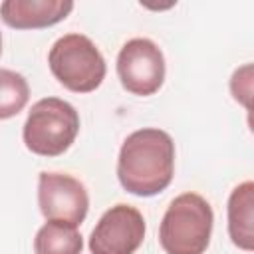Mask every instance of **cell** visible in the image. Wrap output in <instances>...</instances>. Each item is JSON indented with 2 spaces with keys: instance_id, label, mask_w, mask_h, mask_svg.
<instances>
[{
  "instance_id": "obj_10",
  "label": "cell",
  "mask_w": 254,
  "mask_h": 254,
  "mask_svg": "<svg viewBox=\"0 0 254 254\" xmlns=\"http://www.w3.org/2000/svg\"><path fill=\"white\" fill-rule=\"evenodd\" d=\"M83 238L75 226L48 220L34 238V254H81Z\"/></svg>"
},
{
  "instance_id": "obj_1",
  "label": "cell",
  "mask_w": 254,
  "mask_h": 254,
  "mask_svg": "<svg viewBox=\"0 0 254 254\" xmlns=\"http://www.w3.org/2000/svg\"><path fill=\"white\" fill-rule=\"evenodd\" d=\"M175 175V143L157 127L127 135L117 157V179L135 196H155L165 190Z\"/></svg>"
},
{
  "instance_id": "obj_8",
  "label": "cell",
  "mask_w": 254,
  "mask_h": 254,
  "mask_svg": "<svg viewBox=\"0 0 254 254\" xmlns=\"http://www.w3.org/2000/svg\"><path fill=\"white\" fill-rule=\"evenodd\" d=\"M71 10L69 0H4L0 18L14 30H40L65 20Z\"/></svg>"
},
{
  "instance_id": "obj_12",
  "label": "cell",
  "mask_w": 254,
  "mask_h": 254,
  "mask_svg": "<svg viewBox=\"0 0 254 254\" xmlns=\"http://www.w3.org/2000/svg\"><path fill=\"white\" fill-rule=\"evenodd\" d=\"M230 91L236 101H240L246 109H250V95H252V65L246 64L232 73Z\"/></svg>"
},
{
  "instance_id": "obj_4",
  "label": "cell",
  "mask_w": 254,
  "mask_h": 254,
  "mask_svg": "<svg viewBox=\"0 0 254 254\" xmlns=\"http://www.w3.org/2000/svg\"><path fill=\"white\" fill-rule=\"evenodd\" d=\"M54 77L73 93L95 91L105 79V60L97 46L83 34H65L54 42L48 54Z\"/></svg>"
},
{
  "instance_id": "obj_3",
  "label": "cell",
  "mask_w": 254,
  "mask_h": 254,
  "mask_svg": "<svg viewBox=\"0 0 254 254\" xmlns=\"http://www.w3.org/2000/svg\"><path fill=\"white\" fill-rule=\"evenodd\" d=\"M79 133V115L75 107L60 97L36 101L22 129L24 145L40 157H58L65 153Z\"/></svg>"
},
{
  "instance_id": "obj_11",
  "label": "cell",
  "mask_w": 254,
  "mask_h": 254,
  "mask_svg": "<svg viewBox=\"0 0 254 254\" xmlns=\"http://www.w3.org/2000/svg\"><path fill=\"white\" fill-rule=\"evenodd\" d=\"M30 99V85L18 71L0 67V119L18 115Z\"/></svg>"
},
{
  "instance_id": "obj_5",
  "label": "cell",
  "mask_w": 254,
  "mask_h": 254,
  "mask_svg": "<svg viewBox=\"0 0 254 254\" xmlns=\"http://www.w3.org/2000/svg\"><path fill=\"white\" fill-rule=\"evenodd\" d=\"M117 75L133 95H153L165 81V56L161 48L149 38H133L119 50Z\"/></svg>"
},
{
  "instance_id": "obj_6",
  "label": "cell",
  "mask_w": 254,
  "mask_h": 254,
  "mask_svg": "<svg viewBox=\"0 0 254 254\" xmlns=\"http://www.w3.org/2000/svg\"><path fill=\"white\" fill-rule=\"evenodd\" d=\"M38 206L46 220L77 228L87 216L89 196L75 177L44 171L38 177Z\"/></svg>"
},
{
  "instance_id": "obj_9",
  "label": "cell",
  "mask_w": 254,
  "mask_h": 254,
  "mask_svg": "<svg viewBox=\"0 0 254 254\" xmlns=\"http://www.w3.org/2000/svg\"><path fill=\"white\" fill-rule=\"evenodd\" d=\"M252 206H254V185L252 181H244L228 196V234L232 244L246 252L254 248Z\"/></svg>"
},
{
  "instance_id": "obj_13",
  "label": "cell",
  "mask_w": 254,
  "mask_h": 254,
  "mask_svg": "<svg viewBox=\"0 0 254 254\" xmlns=\"http://www.w3.org/2000/svg\"><path fill=\"white\" fill-rule=\"evenodd\" d=\"M0 54H2V36H0Z\"/></svg>"
},
{
  "instance_id": "obj_7",
  "label": "cell",
  "mask_w": 254,
  "mask_h": 254,
  "mask_svg": "<svg viewBox=\"0 0 254 254\" xmlns=\"http://www.w3.org/2000/svg\"><path fill=\"white\" fill-rule=\"evenodd\" d=\"M147 224L131 204H115L103 212L89 236L91 254H135L143 244Z\"/></svg>"
},
{
  "instance_id": "obj_2",
  "label": "cell",
  "mask_w": 254,
  "mask_h": 254,
  "mask_svg": "<svg viewBox=\"0 0 254 254\" xmlns=\"http://www.w3.org/2000/svg\"><path fill=\"white\" fill-rule=\"evenodd\" d=\"M214 214L208 200L196 192L179 194L165 210L159 242L167 254H204L210 244Z\"/></svg>"
}]
</instances>
